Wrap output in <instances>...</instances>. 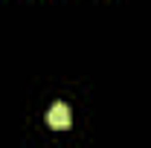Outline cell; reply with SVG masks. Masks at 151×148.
Here are the masks:
<instances>
[{
  "mask_svg": "<svg viewBox=\"0 0 151 148\" xmlns=\"http://www.w3.org/2000/svg\"><path fill=\"white\" fill-rule=\"evenodd\" d=\"M47 125L50 128H70V108L64 105V102H55L50 111H47Z\"/></svg>",
  "mask_w": 151,
  "mask_h": 148,
  "instance_id": "6da1fadb",
  "label": "cell"
}]
</instances>
